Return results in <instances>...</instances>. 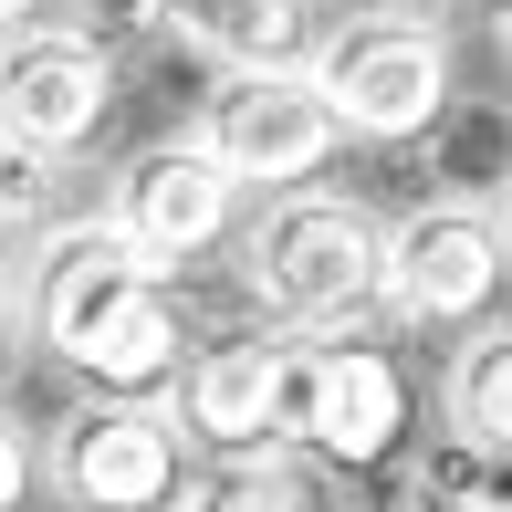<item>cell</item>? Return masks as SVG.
<instances>
[{
  "mask_svg": "<svg viewBox=\"0 0 512 512\" xmlns=\"http://www.w3.org/2000/svg\"><path fill=\"white\" fill-rule=\"evenodd\" d=\"M11 345H21V304L0 293V377H11Z\"/></svg>",
  "mask_w": 512,
  "mask_h": 512,
  "instance_id": "obj_19",
  "label": "cell"
},
{
  "mask_svg": "<svg viewBox=\"0 0 512 512\" xmlns=\"http://www.w3.org/2000/svg\"><path fill=\"white\" fill-rule=\"evenodd\" d=\"M189 418L168 408V387H95L84 408H63L53 450V492L74 512H178L189 502Z\"/></svg>",
  "mask_w": 512,
  "mask_h": 512,
  "instance_id": "obj_3",
  "label": "cell"
},
{
  "mask_svg": "<svg viewBox=\"0 0 512 512\" xmlns=\"http://www.w3.org/2000/svg\"><path fill=\"white\" fill-rule=\"evenodd\" d=\"M512 230L471 199H418L408 220H387V293L377 314L408 335H471L481 314H502Z\"/></svg>",
  "mask_w": 512,
  "mask_h": 512,
  "instance_id": "obj_6",
  "label": "cell"
},
{
  "mask_svg": "<svg viewBox=\"0 0 512 512\" xmlns=\"http://www.w3.org/2000/svg\"><path fill=\"white\" fill-rule=\"evenodd\" d=\"M429 168H439V199H471V209L512 199V105L450 95L429 126Z\"/></svg>",
  "mask_w": 512,
  "mask_h": 512,
  "instance_id": "obj_13",
  "label": "cell"
},
{
  "mask_svg": "<svg viewBox=\"0 0 512 512\" xmlns=\"http://www.w3.org/2000/svg\"><path fill=\"white\" fill-rule=\"evenodd\" d=\"M32 481H42V450H32V429L0 408V512H21V502H32Z\"/></svg>",
  "mask_w": 512,
  "mask_h": 512,
  "instance_id": "obj_16",
  "label": "cell"
},
{
  "mask_svg": "<svg viewBox=\"0 0 512 512\" xmlns=\"http://www.w3.org/2000/svg\"><path fill=\"white\" fill-rule=\"evenodd\" d=\"M21 230H42V168H21V157H0V251H11Z\"/></svg>",
  "mask_w": 512,
  "mask_h": 512,
  "instance_id": "obj_17",
  "label": "cell"
},
{
  "mask_svg": "<svg viewBox=\"0 0 512 512\" xmlns=\"http://www.w3.org/2000/svg\"><path fill=\"white\" fill-rule=\"evenodd\" d=\"M74 21L105 42V53H126V42H157V32H178V0H74Z\"/></svg>",
  "mask_w": 512,
  "mask_h": 512,
  "instance_id": "obj_15",
  "label": "cell"
},
{
  "mask_svg": "<svg viewBox=\"0 0 512 512\" xmlns=\"http://www.w3.org/2000/svg\"><path fill=\"white\" fill-rule=\"evenodd\" d=\"M492 42H502V63H512V0H502V11H492Z\"/></svg>",
  "mask_w": 512,
  "mask_h": 512,
  "instance_id": "obj_20",
  "label": "cell"
},
{
  "mask_svg": "<svg viewBox=\"0 0 512 512\" xmlns=\"http://www.w3.org/2000/svg\"><path fill=\"white\" fill-rule=\"evenodd\" d=\"M241 199H251V189L199 147V126H189V136H157V147H136L126 168L105 178V220L126 230V241L168 272V283H178V272H199L209 251L241 230Z\"/></svg>",
  "mask_w": 512,
  "mask_h": 512,
  "instance_id": "obj_8",
  "label": "cell"
},
{
  "mask_svg": "<svg viewBox=\"0 0 512 512\" xmlns=\"http://www.w3.org/2000/svg\"><path fill=\"white\" fill-rule=\"evenodd\" d=\"M21 21H32V0H0V32H21Z\"/></svg>",
  "mask_w": 512,
  "mask_h": 512,
  "instance_id": "obj_21",
  "label": "cell"
},
{
  "mask_svg": "<svg viewBox=\"0 0 512 512\" xmlns=\"http://www.w3.org/2000/svg\"><path fill=\"white\" fill-rule=\"evenodd\" d=\"M293 356L304 335L283 324H251V335H209L178 356L168 377V408L189 418V439L209 460L220 450H283V418H293Z\"/></svg>",
  "mask_w": 512,
  "mask_h": 512,
  "instance_id": "obj_10",
  "label": "cell"
},
{
  "mask_svg": "<svg viewBox=\"0 0 512 512\" xmlns=\"http://www.w3.org/2000/svg\"><path fill=\"white\" fill-rule=\"evenodd\" d=\"M408 439V366L366 335H324L293 356V418H283V450L324 460V471H377L398 460Z\"/></svg>",
  "mask_w": 512,
  "mask_h": 512,
  "instance_id": "obj_7",
  "label": "cell"
},
{
  "mask_svg": "<svg viewBox=\"0 0 512 512\" xmlns=\"http://www.w3.org/2000/svg\"><path fill=\"white\" fill-rule=\"evenodd\" d=\"M199 147L241 189L283 199V189H314V168L345 147V115L324 105L314 74H220V95L199 105Z\"/></svg>",
  "mask_w": 512,
  "mask_h": 512,
  "instance_id": "obj_9",
  "label": "cell"
},
{
  "mask_svg": "<svg viewBox=\"0 0 512 512\" xmlns=\"http://www.w3.org/2000/svg\"><path fill=\"white\" fill-rule=\"evenodd\" d=\"M502 230H512V199H502Z\"/></svg>",
  "mask_w": 512,
  "mask_h": 512,
  "instance_id": "obj_22",
  "label": "cell"
},
{
  "mask_svg": "<svg viewBox=\"0 0 512 512\" xmlns=\"http://www.w3.org/2000/svg\"><path fill=\"white\" fill-rule=\"evenodd\" d=\"M21 314L53 345L74 377L95 387H168L189 356V324H178V283L105 220H42L32 230V272H21Z\"/></svg>",
  "mask_w": 512,
  "mask_h": 512,
  "instance_id": "obj_1",
  "label": "cell"
},
{
  "mask_svg": "<svg viewBox=\"0 0 512 512\" xmlns=\"http://www.w3.org/2000/svg\"><path fill=\"white\" fill-rule=\"evenodd\" d=\"M314 84L345 115V136H366V147H418L439 126V105L460 95L450 84V32L429 11H345V21H324Z\"/></svg>",
  "mask_w": 512,
  "mask_h": 512,
  "instance_id": "obj_4",
  "label": "cell"
},
{
  "mask_svg": "<svg viewBox=\"0 0 512 512\" xmlns=\"http://www.w3.org/2000/svg\"><path fill=\"white\" fill-rule=\"evenodd\" d=\"M178 512H324V502L283 450H220L209 471H189V502Z\"/></svg>",
  "mask_w": 512,
  "mask_h": 512,
  "instance_id": "obj_14",
  "label": "cell"
},
{
  "mask_svg": "<svg viewBox=\"0 0 512 512\" xmlns=\"http://www.w3.org/2000/svg\"><path fill=\"white\" fill-rule=\"evenodd\" d=\"M115 115V53L84 21H21L0 32V157L74 168Z\"/></svg>",
  "mask_w": 512,
  "mask_h": 512,
  "instance_id": "obj_5",
  "label": "cell"
},
{
  "mask_svg": "<svg viewBox=\"0 0 512 512\" xmlns=\"http://www.w3.org/2000/svg\"><path fill=\"white\" fill-rule=\"evenodd\" d=\"M241 293L262 324L283 335H345V324L377 314L387 293V220L366 199H335V189H283L262 199V220L241 230Z\"/></svg>",
  "mask_w": 512,
  "mask_h": 512,
  "instance_id": "obj_2",
  "label": "cell"
},
{
  "mask_svg": "<svg viewBox=\"0 0 512 512\" xmlns=\"http://www.w3.org/2000/svg\"><path fill=\"white\" fill-rule=\"evenodd\" d=\"M439 418H450V439L512 460V314H481L471 335H450V366H439Z\"/></svg>",
  "mask_w": 512,
  "mask_h": 512,
  "instance_id": "obj_12",
  "label": "cell"
},
{
  "mask_svg": "<svg viewBox=\"0 0 512 512\" xmlns=\"http://www.w3.org/2000/svg\"><path fill=\"white\" fill-rule=\"evenodd\" d=\"M178 42L220 74H314V0H178Z\"/></svg>",
  "mask_w": 512,
  "mask_h": 512,
  "instance_id": "obj_11",
  "label": "cell"
},
{
  "mask_svg": "<svg viewBox=\"0 0 512 512\" xmlns=\"http://www.w3.org/2000/svg\"><path fill=\"white\" fill-rule=\"evenodd\" d=\"M481 11H502V0H481Z\"/></svg>",
  "mask_w": 512,
  "mask_h": 512,
  "instance_id": "obj_23",
  "label": "cell"
},
{
  "mask_svg": "<svg viewBox=\"0 0 512 512\" xmlns=\"http://www.w3.org/2000/svg\"><path fill=\"white\" fill-rule=\"evenodd\" d=\"M408 512H502V502H481V492H450V481H429L418 471V502Z\"/></svg>",
  "mask_w": 512,
  "mask_h": 512,
  "instance_id": "obj_18",
  "label": "cell"
}]
</instances>
